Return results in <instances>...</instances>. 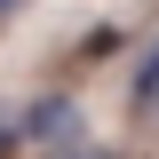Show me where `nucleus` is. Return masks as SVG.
Returning <instances> with one entry per match:
<instances>
[{"label": "nucleus", "mask_w": 159, "mask_h": 159, "mask_svg": "<svg viewBox=\"0 0 159 159\" xmlns=\"http://www.w3.org/2000/svg\"><path fill=\"white\" fill-rule=\"evenodd\" d=\"M16 143H32V151H72L80 143V103L72 96H32L16 119Z\"/></svg>", "instance_id": "nucleus-1"}, {"label": "nucleus", "mask_w": 159, "mask_h": 159, "mask_svg": "<svg viewBox=\"0 0 159 159\" xmlns=\"http://www.w3.org/2000/svg\"><path fill=\"white\" fill-rule=\"evenodd\" d=\"M127 111H135V119H151V111H159V40H151V56L135 64V88H127Z\"/></svg>", "instance_id": "nucleus-2"}, {"label": "nucleus", "mask_w": 159, "mask_h": 159, "mask_svg": "<svg viewBox=\"0 0 159 159\" xmlns=\"http://www.w3.org/2000/svg\"><path fill=\"white\" fill-rule=\"evenodd\" d=\"M111 48H119V32H111V24H96V32L80 40V56H88V64H103V56H111Z\"/></svg>", "instance_id": "nucleus-3"}, {"label": "nucleus", "mask_w": 159, "mask_h": 159, "mask_svg": "<svg viewBox=\"0 0 159 159\" xmlns=\"http://www.w3.org/2000/svg\"><path fill=\"white\" fill-rule=\"evenodd\" d=\"M56 159H119V151H103V143H72V151H56Z\"/></svg>", "instance_id": "nucleus-4"}, {"label": "nucleus", "mask_w": 159, "mask_h": 159, "mask_svg": "<svg viewBox=\"0 0 159 159\" xmlns=\"http://www.w3.org/2000/svg\"><path fill=\"white\" fill-rule=\"evenodd\" d=\"M8 151H16V127H8V119H0V159H8Z\"/></svg>", "instance_id": "nucleus-5"}, {"label": "nucleus", "mask_w": 159, "mask_h": 159, "mask_svg": "<svg viewBox=\"0 0 159 159\" xmlns=\"http://www.w3.org/2000/svg\"><path fill=\"white\" fill-rule=\"evenodd\" d=\"M16 8H24V0H0V16H16Z\"/></svg>", "instance_id": "nucleus-6"}]
</instances>
